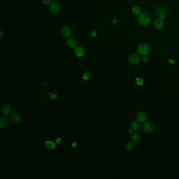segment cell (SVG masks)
Here are the masks:
<instances>
[{
  "label": "cell",
  "instance_id": "cell-1",
  "mask_svg": "<svg viewBox=\"0 0 179 179\" xmlns=\"http://www.w3.org/2000/svg\"><path fill=\"white\" fill-rule=\"evenodd\" d=\"M138 21L141 25L147 26L151 22L150 16L147 13H140L138 17Z\"/></svg>",
  "mask_w": 179,
  "mask_h": 179
},
{
  "label": "cell",
  "instance_id": "cell-2",
  "mask_svg": "<svg viewBox=\"0 0 179 179\" xmlns=\"http://www.w3.org/2000/svg\"><path fill=\"white\" fill-rule=\"evenodd\" d=\"M138 52L142 56L148 55L150 52V47L147 43H142L138 47Z\"/></svg>",
  "mask_w": 179,
  "mask_h": 179
},
{
  "label": "cell",
  "instance_id": "cell-3",
  "mask_svg": "<svg viewBox=\"0 0 179 179\" xmlns=\"http://www.w3.org/2000/svg\"><path fill=\"white\" fill-rule=\"evenodd\" d=\"M61 10V6L60 4L56 1H54L51 3L50 11L54 14H58Z\"/></svg>",
  "mask_w": 179,
  "mask_h": 179
},
{
  "label": "cell",
  "instance_id": "cell-4",
  "mask_svg": "<svg viewBox=\"0 0 179 179\" xmlns=\"http://www.w3.org/2000/svg\"><path fill=\"white\" fill-rule=\"evenodd\" d=\"M140 60V57L137 54H132L130 55L128 58V61L132 65H135L138 64Z\"/></svg>",
  "mask_w": 179,
  "mask_h": 179
},
{
  "label": "cell",
  "instance_id": "cell-5",
  "mask_svg": "<svg viewBox=\"0 0 179 179\" xmlns=\"http://www.w3.org/2000/svg\"><path fill=\"white\" fill-rule=\"evenodd\" d=\"M60 32H61V34L62 36L66 38H68L71 37L72 34V31L71 29L67 26H64L62 27V28L61 29Z\"/></svg>",
  "mask_w": 179,
  "mask_h": 179
},
{
  "label": "cell",
  "instance_id": "cell-6",
  "mask_svg": "<svg viewBox=\"0 0 179 179\" xmlns=\"http://www.w3.org/2000/svg\"><path fill=\"white\" fill-rule=\"evenodd\" d=\"M142 129L146 132H151L154 130V126L152 123L147 122L142 125Z\"/></svg>",
  "mask_w": 179,
  "mask_h": 179
},
{
  "label": "cell",
  "instance_id": "cell-7",
  "mask_svg": "<svg viewBox=\"0 0 179 179\" xmlns=\"http://www.w3.org/2000/svg\"><path fill=\"white\" fill-rule=\"evenodd\" d=\"M137 119L138 121L140 122H144L147 119V114L144 113L143 111H139L137 113L136 116Z\"/></svg>",
  "mask_w": 179,
  "mask_h": 179
},
{
  "label": "cell",
  "instance_id": "cell-8",
  "mask_svg": "<svg viewBox=\"0 0 179 179\" xmlns=\"http://www.w3.org/2000/svg\"><path fill=\"white\" fill-rule=\"evenodd\" d=\"M164 23L163 20L161 18H157L155 19L153 23V26L156 30H160L163 26Z\"/></svg>",
  "mask_w": 179,
  "mask_h": 179
},
{
  "label": "cell",
  "instance_id": "cell-9",
  "mask_svg": "<svg viewBox=\"0 0 179 179\" xmlns=\"http://www.w3.org/2000/svg\"><path fill=\"white\" fill-rule=\"evenodd\" d=\"M131 140L134 143L137 144L141 141V136L138 133H133L131 136Z\"/></svg>",
  "mask_w": 179,
  "mask_h": 179
},
{
  "label": "cell",
  "instance_id": "cell-10",
  "mask_svg": "<svg viewBox=\"0 0 179 179\" xmlns=\"http://www.w3.org/2000/svg\"><path fill=\"white\" fill-rule=\"evenodd\" d=\"M3 113L5 116L9 115L12 111L11 106L9 104H5L3 106Z\"/></svg>",
  "mask_w": 179,
  "mask_h": 179
},
{
  "label": "cell",
  "instance_id": "cell-11",
  "mask_svg": "<svg viewBox=\"0 0 179 179\" xmlns=\"http://www.w3.org/2000/svg\"><path fill=\"white\" fill-rule=\"evenodd\" d=\"M85 53V50L81 47H77L75 50V54L77 57H80L84 55Z\"/></svg>",
  "mask_w": 179,
  "mask_h": 179
},
{
  "label": "cell",
  "instance_id": "cell-12",
  "mask_svg": "<svg viewBox=\"0 0 179 179\" xmlns=\"http://www.w3.org/2000/svg\"><path fill=\"white\" fill-rule=\"evenodd\" d=\"M131 128L132 129L135 131H139L140 129V124L136 120H133L131 122Z\"/></svg>",
  "mask_w": 179,
  "mask_h": 179
},
{
  "label": "cell",
  "instance_id": "cell-13",
  "mask_svg": "<svg viewBox=\"0 0 179 179\" xmlns=\"http://www.w3.org/2000/svg\"><path fill=\"white\" fill-rule=\"evenodd\" d=\"M155 13L159 17H160L161 15H165V14H166V10L162 6L159 7L156 9Z\"/></svg>",
  "mask_w": 179,
  "mask_h": 179
},
{
  "label": "cell",
  "instance_id": "cell-14",
  "mask_svg": "<svg viewBox=\"0 0 179 179\" xmlns=\"http://www.w3.org/2000/svg\"><path fill=\"white\" fill-rule=\"evenodd\" d=\"M67 45L70 48L74 49L77 46V41L73 38H70L67 40Z\"/></svg>",
  "mask_w": 179,
  "mask_h": 179
},
{
  "label": "cell",
  "instance_id": "cell-15",
  "mask_svg": "<svg viewBox=\"0 0 179 179\" xmlns=\"http://www.w3.org/2000/svg\"><path fill=\"white\" fill-rule=\"evenodd\" d=\"M21 120V116L18 114H13L11 117V120L13 122H18Z\"/></svg>",
  "mask_w": 179,
  "mask_h": 179
},
{
  "label": "cell",
  "instance_id": "cell-16",
  "mask_svg": "<svg viewBox=\"0 0 179 179\" xmlns=\"http://www.w3.org/2000/svg\"><path fill=\"white\" fill-rule=\"evenodd\" d=\"M8 124V119L4 117H1L0 119V128L3 129L5 128Z\"/></svg>",
  "mask_w": 179,
  "mask_h": 179
},
{
  "label": "cell",
  "instance_id": "cell-17",
  "mask_svg": "<svg viewBox=\"0 0 179 179\" xmlns=\"http://www.w3.org/2000/svg\"><path fill=\"white\" fill-rule=\"evenodd\" d=\"M45 146L50 149H53L56 147V144L51 141H47L45 142Z\"/></svg>",
  "mask_w": 179,
  "mask_h": 179
},
{
  "label": "cell",
  "instance_id": "cell-18",
  "mask_svg": "<svg viewBox=\"0 0 179 179\" xmlns=\"http://www.w3.org/2000/svg\"><path fill=\"white\" fill-rule=\"evenodd\" d=\"M132 11L134 14H140L141 13V9L139 6H136L132 8Z\"/></svg>",
  "mask_w": 179,
  "mask_h": 179
},
{
  "label": "cell",
  "instance_id": "cell-19",
  "mask_svg": "<svg viewBox=\"0 0 179 179\" xmlns=\"http://www.w3.org/2000/svg\"><path fill=\"white\" fill-rule=\"evenodd\" d=\"M136 84H138V85L139 86H143V82H144V80L142 78H140V77H138L136 79Z\"/></svg>",
  "mask_w": 179,
  "mask_h": 179
},
{
  "label": "cell",
  "instance_id": "cell-20",
  "mask_svg": "<svg viewBox=\"0 0 179 179\" xmlns=\"http://www.w3.org/2000/svg\"><path fill=\"white\" fill-rule=\"evenodd\" d=\"M126 147L127 150L129 151V150H132L133 149V143L131 142H127Z\"/></svg>",
  "mask_w": 179,
  "mask_h": 179
},
{
  "label": "cell",
  "instance_id": "cell-21",
  "mask_svg": "<svg viewBox=\"0 0 179 179\" xmlns=\"http://www.w3.org/2000/svg\"><path fill=\"white\" fill-rule=\"evenodd\" d=\"M90 78V74L88 72H85L82 75V78L85 80H87Z\"/></svg>",
  "mask_w": 179,
  "mask_h": 179
},
{
  "label": "cell",
  "instance_id": "cell-22",
  "mask_svg": "<svg viewBox=\"0 0 179 179\" xmlns=\"http://www.w3.org/2000/svg\"><path fill=\"white\" fill-rule=\"evenodd\" d=\"M49 95H50V97L52 99H55L56 98H57V95L56 94H53L52 93H49Z\"/></svg>",
  "mask_w": 179,
  "mask_h": 179
},
{
  "label": "cell",
  "instance_id": "cell-23",
  "mask_svg": "<svg viewBox=\"0 0 179 179\" xmlns=\"http://www.w3.org/2000/svg\"><path fill=\"white\" fill-rule=\"evenodd\" d=\"M42 2L45 5H49L51 3V0H42Z\"/></svg>",
  "mask_w": 179,
  "mask_h": 179
},
{
  "label": "cell",
  "instance_id": "cell-24",
  "mask_svg": "<svg viewBox=\"0 0 179 179\" xmlns=\"http://www.w3.org/2000/svg\"><path fill=\"white\" fill-rule=\"evenodd\" d=\"M149 58H148V57H147V56H143V57H142V58H141V60H142L143 63H148V61H149Z\"/></svg>",
  "mask_w": 179,
  "mask_h": 179
},
{
  "label": "cell",
  "instance_id": "cell-25",
  "mask_svg": "<svg viewBox=\"0 0 179 179\" xmlns=\"http://www.w3.org/2000/svg\"><path fill=\"white\" fill-rule=\"evenodd\" d=\"M97 36V32L96 31H93L92 32V37H96Z\"/></svg>",
  "mask_w": 179,
  "mask_h": 179
},
{
  "label": "cell",
  "instance_id": "cell-26",
  "mask_svg": "<svg viewBox=\"0 0 179 179\" xmlns=\"http://www.w3.org/2000/svg\"><path fill=\"white\" fill-rule=\"evenodd\" d=\"M61 140L60 138H58L56 139V142L57 143H60L61 142Z\"/></svg>",
  "mask_w": 179,
  "mask_h": 179
},
{
  "label": "cell",
  "instance_id": "cell-27",
  "mask_svg": "<svg viewBox=\"0 0 179 179\" xmlns=\"http://www.w3.org/2000/svg\"><path fill=\"white\" fill-rule=\"evenodd\" d=\"M113 23L115 24H117L118 23V19L117 18H114L113 20Z\"/></svg>",
  "mask_w": 179,
  "mask_h": 179
},
{
  "label": "cell",
  "instance_id": "cell-28",
  "mask_svg": "<svg viewBox=\"0 0 179 179\" xmlns=\"http://www.w3.org/2000/svg\"><path fill=\"white\" fill-rule=\"evenodd\" d=\"M0 36H1V38H2V37L4 36L3 32H2V31H1V32H0Z\"/></svg>",
  "mask_w": 179,
  "mask_h": 179
},
{
  "label": "cell",
  "instance_id": "cell-29",
  "mask_svg": "<svg viewBox=\"0 0 179 179\" xmlns=\"http://www.w3.org/2000/svg\"><path fill=\"white\" fill-rule=\"evenodd\" d=\"M169 62L172 64H173L174 63V61L173 60V59H170L169 60Z\"/></svg>",
  "mask_w": 179,
  "mask_h": 179
},
{
  "label": "cell",
  "instance_id": "cell-30",
  "mask_svg": "<svg viewBox=\"0 0 179 179\" xmlns=\"http://www.w3.org/2000/svg\"><path fill=\"white\" fill-rule=\"evenodd\" d=\"M72 146L73 147H76L77 146V143H76V142H73V143H72Z\"/></svg>",
  "mask_w": 179,
  "mask_h": 179
},
{
  "label": "cell",
  "instance_id": "cell-31",
  "mask_svg": "<svg viewBox=\"0 0 179 179\" xmlns=\"http://www.w3.org/2000/svg\"><path fill=\"white\" fill-rule=\"evenodd\" d=\"M133 129H130V130H129V133H133Z\"/></svg>",
  "mask_w": 179,
  "mask_h": 179
}]
</instances>
